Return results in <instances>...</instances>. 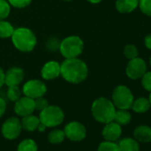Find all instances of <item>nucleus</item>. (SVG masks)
Masks as SVG:
<instances>
[{
    "label": "nucleus",
    "instance_id": "nucleus-18",
    "mask_svg": "<svg viewBox=\"0 0 151 151\" xmlns=\"http://www.w3.org/2000/svg\"><path fill=\"white\" fill-rule=\"evenodd\" d=\"M120 151H139V141L132 138H124L118 143Z\"/></svg>",
    "mask_w": 151,
    "mask_h": 151
},
{
    "label": "nucleus",
    "instance_id": "nucleus-27",
    "mask_svg": "<svg viewBox=\"0 0 151 151\" xmlns=\"http://www.w3.org/2000/svg\"><path fill=\"white\" fill-rule=\"evenodd\" d=\"M124 56L128 59V60H132V59H134L136 57H138V49L137 47L134 45H132V44H129V45H126L124 48Z\"/></svg>",
    "mask_w": 151,
    "mask_h": 151
},
{
    "label": "nucleus",
    "instance_id": "nucleus-13",
    "mask_svg": "<svg viewBox=\"0 0 151 151\" xmlns=\"http://www.w3.org/2000/svg\"><path fill=\"white\" fill-rule=\"evenodd\" d=\"M60 75V64L55 60H51L46 62L41 69V76L45 80L55 79Z\"/></svg>",
    "mask_w": 151,
    "mask_h": 151
},
{
    "label": "nucleus",
    "instance_id": "nucleus-20",
    "mask_svg": "<svg viewBox=\"0 0 151 151\" xmlns=\"http://www.w3.org/2000/svg\"><path fill=\"white\" fill-rule=\"evenodd\" d=\"M132 120L131 113L128 111V109H117L115 112L114 119L113 121L120 125H126L128 124Z\"/></svg>",
    "mask_w": 151,
    "mask_h": 151
},
{
    "label": "nucleus",
    "instance_id": "nucleus-6",
    "mask_svg": "<svg viewBox=\"0 0 151 151\" xmlns=\"http://www.w3.org/2000/svg\"><path fill=\"white\" fill-rule=\"evenodd\" d=\"M133 101V94L127 86L121 85L114 89L112 102L116 108L119 109H129L132 108Z\"/></svg>",
    "mask_w": 151,
    "mask_h": 151
},
{
    "label": "nucleus",
    "instance_id": "nucleus-36",
    "mask_svg": "<svg viewBox=\"0 0 151 151\" xmlns=\"http://www.w3.org/2000/svg\"><path fill=\"white\" fill-rule=\"evenodd\" d=\"M87 1L92 3V4H99L102 1V0H87Z\"/></svg>",
    "mask_w": 151,
    "mask_h": 151
},
{
    "label": "nucleus",
    "instance_id": "nucleus-23",
    "mask_svg": "<svg viewBox=\"0 0 151 151\" xmlns=\"http://www.w3.org/2000/svg\"><path fill=\"white\" fill-rule=\"evenodd\" d=\"M65 132L62 130L56 129L49 132L48 140L52 144H60L65 139Z\"/></svg>",
    "mask_w": 151,
    "mask_h": 151
},
{
    "label": "nucleus",
    "instance_id": "nucleus-12",
    "mask_svg": "<svg viewBox=\"0 0 151 151\" xmlns=\"http://www.w3.org/2000/svg\"><path fill=\"white\" fill-rule=\"evenodd\" d=\"M24 78V71L22 68L14 67L9 68L5 73V84L7 86H19Z\"/></svg>",
    "mask_w": 151,
    "mask_h": 151
},
{
    "label": "nucleus",
    "instance_id": "nucleus-25",
    "mask_svg": "<svg viewBox=\"0 0 151 151\" xmlns=\"http://www.w3.org/2000/svg\"><path fill=\"white\" fill-rule=\"evenodd\" d=\"M21 97H22V92H21V90H20V88H19L18 86H9V88L7 90V98L11 101L15 102Z\"/></svg>",
    "mask_w": 151,
    "mask_h": 151
},
{
    "label": "nucleus",
    "instance_id": "nucleus-16",
    "mask_svg": "<svg viewBox=\"0 0 151 151\" xmlns=\"http://www.w3.org/2000/svg\"><path fill=\"white\" fill-rule=\"evenodd\" d=\"M139 6V0H116V8L121 14L133 12Z\"/></svg>",
    "mask_w": 151,
    "mask_h": 151
},
{
    "label": "nucleus",
    "instance_id": "nucleus-34",
    "mask_svg": "<svg viewBox=\"0 0 151 151\" xmlns=\"http://www.w3.org/2000/svg\"><path fill=\"white\" fill-rule=\"evenodd\" d=\"M3 85H5V72L0 68V88L3 86Z\"/></svg>",
    "mask_w": 151,
    "mask_h": 151
},
{
    "label": "nucleus",
    "instance_id": "nucleus-38",
    "mask_svg": "<svg viewBox=\"0 0 151 151\" xmlns=\"http://www.w3.org/2000/svg\"><path fill=\"white\" fill-rule=\"evenodd\" d=\"M149 63H150V65H151V56H150V58H149Z\"/></svg>",
    "mask_w": 151,
    "mask_h": 151
},
{
    "label": "nucleus",
    "instance_id": "nucleus-37",
    "mask_svg": "<svg viewBox=\"0 0 151 151\" xmlns=\"http://www.w3.org/2000/svg\"><path fill=\"white\" fill-rule=\"evenodd\" d=\"M148 101H149V103H150V108H151V92H150V94H149V97H148Z\"/></svg>",
    "mask_w": 151,
    "mask_h": 151
},
{
    "label": "nucleus",
    "instance_id": "nucleus-11",
    "mask_svg": "<svg viewBox=\"0 0 151 151\" xmlns=\"http://www.w3.org/2000/svg\"><path fill=\"white\" fill-rule=\"evenodd\" d=\"M35 101L34 99L24 96L21 97L17 101H15L14 111L20 116H26L31 115L35 111Z\"/></svg>",
    "mask_w": 151,
    "mask_h": 151
},
{
    "label": "nucleus",
    "instance_id": "nucleus-8",
    "mask_svg": "<svg viewBox=\"0 0 151 151\" xmlns=\"http://www.w3.org/2000/svg\"><path fill=\"white\" fill-rule=\"evenodd\" d=\"M146 71L147 64L143 59L139 57L129 60V62L125 68V73L127 77L132 80H137L140 78Z\"/></svg>",
    "mask_w": 151,
    "mask_h": 151
},
{
    "label": "nucleus",
    "instance_id": "nucleus-1",
    "mask_svg": "<svg viewBox=\"0 0 151 151\" xmlns=\"http://www.w3.org/2000/svg\"><path fill=\"white\" fill-rule=\"evenodd\" d=\"M60 75L68 83L79 84L87 78L88 67L80 59H66L60 64Z\"/></svg>",
    "mask_w": 151,
    "mask_h": 151
},
{
    "label": "nucleus",
    "instance_id": "nucleus-31",
    "mask_svg": "<svg viewBox=\"0 0 151 151\" xmlns=\"http://www.w3.org/2000/svg\"><path fill=\"white\" fill-rule=\"evenodd\" d=\"M32 0H8V3L16 8H24L27 7Z\"/></svg>",
    "mask_w": 151,
    "mask_h": 151
},
{
    "label": "nucleus",
    "instance_id": "nucleus-4",
    "mask_svg": "<svg viewBox=\"0 0 151 151\" xmlns=\"http://www.w3.org/2000/svg\"><path fill=\"white\" fill-rule=\"evenodd\" d=\"M60 52L66 59L78 58L84 50V41L78 36H69L60 44Z\"/></svg>",
    "mask_w": 151,
    "mask_h": 151
},
{
    "label": "nucleus",
    "instance_id": "nucleus-28",
    "mask_svg": "<svg viewBox=\"0 0 151 151\" xmlns=\"http://www.w3.org/2000/svg\"><path fill=\"white\" fill-rule=\"evenodd\" d=\"M139 6L145 15L151 17V0H139Z\"/></svg>",
    "mask_w": 151,
    "mask_h": 151
},
{
    "label": "nucleus",
    "instance_id": "nucleus-29",
    "mask_svg": "<svg viewBox=\"0 0 151 151\" xmlns=\"http://www.w3.org/2000/svg\"><path fill=\"white\" fill-rule=\"evenodd\" d=\"M140 78H141L142 87L146 91L151 92V71H148V72L146 71Z\"/></svg>",
    "mask_w": 151,
    "mask_h": 151
},
{
    "label": "nucleus",
    "instance_id": "nucleus-32",
    "mask_svg": "<svg viewBox=\"0 0 151 151\" xmlns=\"http://www.w3.org/2000/svg\"><path fill=\"white\" fill-rule=\"evenodd\" d=\"M6 110V101L2 98H0V117H1Z\"/></svg>",
    "mask_w": 151,
    "mask_h": 151
},
{
    "label": "nucleus",
    "instance_id": "nucleus-7",
    "mask_svg": "<svg viewBox=\"0 0 151 151\" xmlns=\"http://www.w3.org/2000/svg\"><path fill=\"white\" fill-rule=\"evenodd\" d=\"M47 92L45 84L38 79H31L26 82L22 87V93L25 96L31 99H37L44 96Z\"/></svg>",
    "mask_w": 151,
    "mask_h": 151
},
{
    "label": "nucleus",
    "instance_id": "nucleus-35",
    "mask_svg": "<svg viewBox=\"0 0 151 151\" xmlns=\"http://www.w3.org/2000/svg\"><path fill=\"white\" fill-rule=\"evenodd\" d=\"M45 128H46V126H45L44 124H42V123L40 122V124H39V125H38V127H37V130H38L39 132H44V131L45 130Z\"/></svg>",
    "mask_w": 151,
    "mask_h": 151
},
{
    "label": "nucleus",
    "instance_id": "nucleus-21",
    "mask_svg": "<svg viewBox=\"0 0 151 151\" xmlns=\"http://www.w3.org/2000/svg\"><path fill=\"white\" fill-rule=\"evenodd\" d=\"M14 31V28L10 22L5 20L0 21V38L11 37Z\"/></svg>",
    "mask_w": 151,
    "mask_h": 151
},
{
    "label": "nucleus",
    "instance_id": "nucleus-19",
    "mask_svg": "<svg viewBox=\"0 0 151 151\" xmlns=\"http://www.w3.org/2000/svg\"><path fill=\"white\" fill-rule=\"evenodd\" d=\"M131 109H132V110L136 113H139V114L146 113L150 109L149 101L148 99L144 98V97L138 98L137 100L133 101Z\"/></svg>",
    "mask_w": 151,
    "mask_h": 151
},
{
    "label": "nucleus",
    "instance_id": "nucleus-14",
    "mask_svg": "<svg viewBox=\"0 0 151 151\" xmlns=\"http://www.w3.org/2000/svg\"><path fill=\"white\" fill-rule=\"evenodd\" d=\"M122 134L121 125L116 124L114 121L105 124V126L102 130V136L108 141H116L117 140Z\"/></svg>",
    "mask_w": 151,
    "mask_h": 151
},
{
    "label": "nucleus",
    "instance_id": "nucleus-2",
    "mask_svg": "<svg viewBox=\"0 0 151 151\" xmlns=\"http://www.w3.org/2000/svg\"><path fill=\"white\" fill-rule=\"evenodd\" d=\"M116 110V107L112 101L105 97L96 99L93 102L91 109L93 118L102 124H107L113 121Z\"/></svg>",
    "mask_w": 151,
    "mask_h": 151
},
{
    "label": "nucleus",
    "instance_id": "nucleus-17",
    "mask_svg": "<svg viewBox=\"0 0 151 151\" xmlns=\"http://www.w3.org/2000/svg\"><path fill=\"white\" fill-rule=\"evenodd\" d=\"M21 123L24 130L29 131V132H34L37 130V127L40 124V119L39 117L31 114V115L23 116Z\"/></svg>",
    "mask_w": 151,
    "mask_h": 151
},
{
    "label": "nucleus",
    "instance_id": "nucleus-39",
    "mask_svg": "<svg viewBox=\"0 0 151 151\" xmlns=\"http://www.w3.org/2000/svg\"><path fill=\"white\" fill-rule=\"evenodd\" d=\"M64 1H70V0H64Z\"/></svg>",
    "mask_w": 151,
    "mask_h": 151
},
{
    "label": "nucleus",
    "instance_id": "nucleus-3",
    "mask_svg": "<svg viewBox=\"0 0 151 151\" xmlns=\"http://www.w3.org/2000/svg\"><path fill=\"white\" fill-rule=\"evenodd\" d=\"M11 37L15 48L23 52L33 51L37 45V37L28 28L22 27L14 29Z\"/></svg>",
    "mask_w": 151,
    "mask_h": 151
},
{
    "label": "nucleus",
    "instance_id": "nucleus-15",
    "mask_svg": "<svg viewBox=\"0 0 151 151\" xmlns=\"http://www.w3.org/2000/svg\"><path fill=\"white\" fill-rule=\"evenodd\" d=\"M133 136L139 142H151V127L148 125H139L133 132Z\"/></svg>",
    "mask_w": 151,
    "mask_h": 151
},
{
    "label": "nucleus",
    "instance_id": "nucleus-10",
    "mask_svg": "<svg viewBox=\"0 0 151 151\" xmlns=\"http://www.w3.org/2000/svg\"><path fill=\"white\" fill-rule=\"evenodd\" d=\"M65 136L72 141H81L86 137V126L77 121L68 123L64 129Z\"/></svg>",
    "mask_w": 151,
    "mask_h": 151
},
{
    "label": "nucleus",
    "instance_id": "nucleus-33",
    "mask_svg": "<svg viewBox=\"0 0 151 151\" xmlns=\"http://www.w3.org/2000/svg\"><path fill=\"white\" fill-rule=\"evenodd\" d=\"M144 44H145V46L151 50V34H148L144 38Z\"/></svg>",
    "mask_w": 151,
    "mask_h": 151
},
{
    "label": "nucleus",
    "instance_id": "nucleus-30",
    "mask_svg": "<svg viewBox=\"0 0 151 151\" xmlns=\"http://www.w3.org/2000/svg\"><path fill=\"white\" fill-rule=\"evenodd\" d=\"M34 101H35V109L39 110V111L45 109L49 105L48 101L45 98H44L43 96L38 97L37 99H34Z\"/></svg>",
    "mask_w": 151,
    "mask_h": 151
},
{
    "label": "nucleus",
    "instance_id": "nucleus-24",
    "mask_svg": "<svg viewBox=\"0 0 151 151\" xmlns=\"http://www.w3.org/2000/svg\"><path fill=\"white\" fill-rule=\"evenodd\" d=\"M97 151H120V148L115 141L105 140L99 145Z\"/></svg>",
    "mask_w": 151,
    "mask_h": 151
},
{
    "label": "nucleus",
    "instance_id": "nucleus-5",
    "mask_svg": "<svg viewBox=\"0 0 151 151\" xmlns=\"http://www.w3.org/2000/svg\"><path fill=\"white\" fill-rule=\"evenodd\" d=\"M63 110L55 105H48L45 109L40 111L39 119L46 127H56L64 121Z\"/></svg>",
    "mask_w": 151,
    "mask_h": 151
},
{
    "label": "nucleus",
    "instance_id": "nucleus-22",
    "mask_svg": "<svg viewBox=\"0 0 151 151\" xmlns=\"http://www.w3.org/2000/svg\"><path fill=\"white\" fill-rule=\"evenodd\" d=\"M17 151H37V144L32 139H25L18 145Z\"/></svg>",
    "mask_w": 151,
    "mask_h": 151
},
{
    "label": "nucleus",
    "instance_id": "nucleus-9",
    "mask_svg": "<svg viewBox=\"0 0 151 151\" xmlns=\"http://www.w3.org/2000/svg\"><path fill=\"white\" fill-rule=\"evenodd\" d=\"M22 123L17 117H10L2 124L1 132L3 136L7 139H14L18 138L22 132Z\"/></svg>",
    "mask_w": 151,
    "mask_h": 151
},
{
    "label": "nucleus",
    "instance_id": "nucleus-26",
    "mask_svg": "<svg viewBox=\"0 0 151 151\" xmlns=\"http://www.w3.org/2000/svg\"><path fill=\"white\" fill-rule=\"evenodd\" d=\"M11 12V6L6 0H0V21L6 19Z\"/></svg>",
    "mask_w": 151,
    "mask_h": 151
}]
</instances>
